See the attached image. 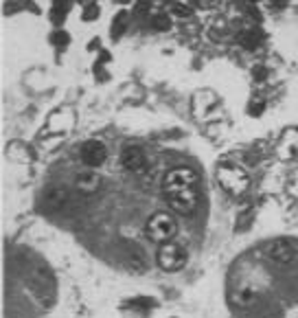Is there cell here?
Returning a JSON list of instances; mask_svg holds the SVG:
<instances>
[{
  "mask_svg": "<svg viewBox=\"0 0 298 318\" xmlns=\"http://www.w3.org/2000/svg\"><path fill=\"white\" fill-rule=\"evenodd\" d=\"M175 233H178V226H175V220L169 213L151 215L147 220V226H145V235L154 244H167V241L173 239Z\"/></svg>",
  "mask_w": 298,
  "mask_h": 318,
  "instance_id": "1",
  "label": "cell"
},
{
  "mask_svg": "<svg viewBox=\"0 0 298 318\" xmlns=\"http://www.w3.org/2000/svg\"><path fill=\"white\" fill-rule=\"evenodd\" d=\"M217 180H219L221 189L230 195H241L250 186V178L241 167L237 165H221L217 169Z\"/></svg>",
  "mask_w": 298,
  "mask_h": 318,
  "instance_id": "2",
  "label": "cell"
},
{
  "mask_svg": "<svg viewBox=\"0 0 298 318\" xmlns=\"http://www.w3.org/2000/svg\"><path fill=\"white\" fill-rule=\"evenodd\" d=\"M186 250L180 244H173V241H167V244H160V250L156 255V261L165 272H178L186 266Z\"/></svg>",
  "mask_w": 298,
  "mask_h": 318,
  "instance_id": "3",
  "label": "cell"
},
{
  "mask_svg": "<svg viewBox=\"0 0 298 318\" xmlns=\"http://www.w3.org/2000/svg\"><path fill=\"white\" fill-rule=\"evenodd\" d=\"M193 184H198V174L189 167H178L171 169L163 180L165 193H175V191H186L193 189Z\"/></svg>",
  "mask_w": 298,
  "mask_h": 318,
  "instance_id": "4",
  "label": "cell"
},
{
  "mask_svg": "<svg viewBox=\"0 0 298 318\" xmlns=\"http://www.w3.org/2000/svg\"><path fill=\"white\" fill-rule=\"evenodd\" d=\"M265 255H267V259H272L274 264L287 266L296 259L298 248L294 246V241H290V239H274L265 246Z\"/></svg>",
  "mask_w": 298,
  "mask_h": 318,
  "instance_id": "5",
  "label": "cell"
},
{
  "mask_svg": "<svg viewBox=\"0 0 298 318\" xmlns=\"http://www.w3.org/2000/svg\"><path fill=\"white\" fill-rule=\"evenodd\" d=\"M165 195H167L169 209L180 215H191L195 211V206H198V195H195L193 189L175 191V193H165Z\"/></svg>",
  "mask_w": 298,
  "mask_h": 318,
  "instance_id": "6",
  "label": "cell"
},
{
  "mask_svg": "<svg viewBox=\"0 0 298 318\" xmlns=\"http://www.w3.org/2000/svg\"><path fill=\"white\" fill-rule=\"evenodd\" d=\"M121 165L129 174H140V171H145V167H147L145 151L140 147H136V145H129V147H125L121 151Z\"/></svg>",
  "mask_w": 298,
  "mask_h": 318,
  "instance_id": "7",
  "label": "cell"
},
{
  "mask_svg": "<svg viewBox=\"0 0 298 318\" xmlns=\"http://www.w3.org/2000/svg\"><path fill=\"white\" fill-rule=\"evenodd\" d=\"M108 158V147H105L101 140H88L82 147V160L88 165L90 169L103 165V160Z\"/></svg>",
  "mask_w": 298,
  "mask_h": 318,
  "instance_id": "8",
  "label": "cell"
},
{
  "mask_svg": "<svg viewBox=\"0 0 298 318\" xmlns=\"http://www.w3.org/2000/svg\"><path fill=\"white\" fill-rule=\"evenodd\" d=\"M75 186H77V191H82L84 195H92V193H97V191L101 189V176L94 169L88 167L85 171H82V174L77 176Z\"/></svg>",
  "mask_w": 298,
  "mask_h": 318,
  "instance_id": "9",
  "label": "cell"
},
{
  "mask_svg": "<svg viewBox=\"0 0 298 318\" xmlns=\"http://www.w3.org/2000/svg\"><path fill=\"white\" fill-rule=\"evenodd\" d=\"M68 198H70V195H68L66 189H53V191L48 193L46 202H48L50 209H62V206L68 202Z\"/></svg>",
  "mask_w": 298,
  "mask_h": 318,
  "instance_id": "10",
  "label": "cell"
}]
</instances>
